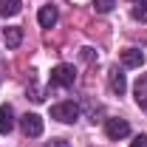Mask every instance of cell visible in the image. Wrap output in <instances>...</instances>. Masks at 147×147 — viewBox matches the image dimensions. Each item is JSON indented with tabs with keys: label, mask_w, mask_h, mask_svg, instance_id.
Masks as SVG:
<instances>
[{
	"label": "cell",
	"mask_w": 147,
	"mask_h": 147,
	"mask_svg": "<svg viewBox=\"0 0 147 147\" xmlns=\"http://www.w3.org/2000/svg\"><path fill=\"white\" fill-rule=\"evenodd\" d=\"M113 6H116V0H93V9H96L99 14H108V11H113Z\"/></svg>",
	"instance_id": "cell-13"
},
{
	"label": "cell",
	"mask_w": 147,
	"mask_h": 147,
	"mask_svg": "<svg viewBox=\"0 0 147 147\" xmlns=\"http://www.w3.org/2000/svg\"><path fill=\"white\" fill-rule=\"evenodd\" d=\"M74 82H76L74 65H57V68H51V85H57V88H71Z\"/></svg>",
	"instance_id": "cell-2"
},
{
	"label": "cell",
	"mask_w": 147,
	"mask_h": 147,
	"mask_svg": "<svg viewBox=\"0 0 147 147\" xmlns=\"http://www.w3.org/2000/svg\"><path fill=\"white\" fill-rule=\"evenodd\" d=\"M6 79V62H3V57H0V82Z\"/></svg>",
	"instance_id": "cell-17"
},
{
	"label": "cell",
	"mask_w": 147,
	"mask_h": 147,
	"mask_svg": "<svg viewBox=\"0 0 147 147\" xmlns=\"http://www.w3.org/2000/svg\"><path fill=\"white\" fill-rule=\"evenodd\" d=\"M82 57H85V59L91 62V59H93V48H82Z\"/></svg>",
	"instance_id": "cell-16"
},
{
	"label": "cell",
	"mask_w": 147,
	"mask_h": 147,
	"mask_svg": "<svg viewBox=\"0 0 147 147\" xmlns=\"http://www.w3.org/2000/svg\"><path fill=\"white\" fill-rule=\"evenodd\" d=\"M45 147H71V144H68L65 139H51V142H48Z\"/></svg>",
	"instance_id": "cell-15"
},
{
	"label": "cell",
	"mask_w": 147,
	"mask_h": 147,
	"mask_svg": "<svg viewBox=\"0 0 147 147\" xmlns=\"http://www.w3.org/2000/svg\"><path fill=\"white\" fill-rule=\"evenodd\" d=\"M133 3H142V0H133Z\"/></svg>",
	"instance_id": "cell-18"
},
{
	"label": "cell",
	"mask_w": 147,
	"mask_h": 147,
	"mask_svg": "<svg viewBox=\"0 0 147 147\" xmlns=\"http://www.w3.org/2000/svg\"><path fill=\"white\" fill-rule=\"evenodd\" d=\"M122 65L125 68H142L144 65V54L139 48H125L122 51Z\"/></svg>",
	"instance_id": "cell-8"
},
{
	"label": "cell",
	"mask_w": 147,
	"mask_h": 147,
	"mask_svg": "<svg viewBox=\"0 0 147 147\" xmlns=\"http://www.w3.org/2000/svg\"><path fill=\"white\" fill-rule=\"evenodd\" d=\"M20 130H23L26 139H37V136H42V119L37 113H26L20 119Z\"/></svg>",
	"instance_id": "cell-3"
},
{
	"label": "cell",
	"mask_w": 147,
	"mask_h": 147,
	"mask_svg": "<svg viewBox=\"0 0 147 147\" xmlns=\"http://www.w3.org/2000/svg\"><path fill=\"white\" fill-rule=\"evenodd\" d=\"M130 147H147V136H136V139L130 142Z\"/></svg>",
	"instance_id": "cell-14"
},
{
	"label": "cell",
	"mask_w": 147,
	"mask_h": 147,
	"mask_svg": "<svg viewBox=\"0 0 147 147\" xmlns=\"http://www.w3.org/2000/svg\"><path fill=\"white\" fill-rule=\"evenodd\" d=\"M3 42H6V48H17L23 42V28L20 26H9L6 34H3Z\"/></svg>",
	"instance_id": "cell-9"
},
{
	"label": "cell",
	"mask_w": 147,
	"mask_h": 147,
	"mask_svg": "<svg viewBox=\"0 0 147 147\" xmlns=\"http://www.w3.org/2000/svg\"><path fill=\"white\" fill-rule=\"evenodd\" d=\"M108 82H110V91L116 93V96H122V93L127 91V79H125V74L119 71V68H110Z\"/></svg>",
	"instance_id": "cell-7"
},
{
	"label": "cell",
	"mask_w": 147,
	"mask_h": 147,
	"mask_svg": "<svg viewBox=\"0 0 147 147\" xmlns=\"http://www.w3.org/2000/svg\"><path fill=\"white\" fill-rule=\"evenodd\" d=\"M133 93H136V102H139V108H144V110H147V74H144V76H139V82H136Z\"/></svg>",
	"instance_id": "cell-10"
},
{
	"label": "cell",
	"mask_w": 147,
	"mask_h": 147,
	"mask_svg": "<svg viewBox=\"0 0 147 147\" xmlns=\"http://www.w3.org/2000/svg\"><path fill=\"white\" fill-rule=\"evenodd\" d=\"M14 130V110L11 105H0V136H9Z\"/></svg>",
	"instance_id": "cell-6"
},
{
	"label": "cell",
	"mask_w": 147,
	"mask_h": 147,
	"mask_svg": "<svg viewBox=\"0 0 147 147\" xmlns=\"http://www.w3.org/2000/svg\"><path fill=\"white\" fill-rule=\"evenodd\" d=\"M0 14H3V17L20 14V0H0Z\"/></svg>",
	"instance_id": "cell-11"
},
{
	"label": "cell",
	"mask_w": 147,
	"mask_h": 147,
	"mask_svg": "<svg viewBox=\"0 0 147 147\" xmlns=\"http://www.w3.org/2000/svg\"><path fill=\"white\" fill-rule=\"evenodd\" d=\"M51 119L62 122V125H71L79 119V105L76 102H57V105H51Z\"/></svg>",
	"instance_id": "cell-1"
},
{
	"label": "cell",
	"mask_w": 147,
	"mask_h": 147,
	"mask_svg": "<svg viewBox=\"0 0 147 147\" xmlns=\"http://www.w3.org/2000/svg\"><path fill=\"white\" fill-rule=\"evenodd\" d=\"M57 20H59V11H57L54 3H48V6H40V11H37V23H40L42 28H54Z\"/></svg>",
	"instance_id": "cell-5"
},
{
	"label": "cell",
	"mask_w": 147,
	"mask_h": 147,
	"mask_svg": "<svg viewBox=\"0 0 147 147\" xmlns=\"http://www.w3.org/2000/svg\"><path fill=\"white\" fill-rule=\"evenodd\" d=\"M105 136L110 142H119V139H127L130 136V125L125 119H108L105 122Z\"/></svg>",
	"instance_id": "cell-4"
},
{
	"label": "cell",
	"mask_w": 147,
	"mask_h": 147,
	"mask_svg": "<svg viewBox=\"0 0 147 147\" xmlns=\"http://www.w3.org/2000/svg\"><path fill=\"white\" fill-rule=\"evenodd\" d=\"M130 14H133V20H139V23H147V0H142V3H136Z\"/></svg>",
	"instance_id": "cell-12"
}]
</instances>
